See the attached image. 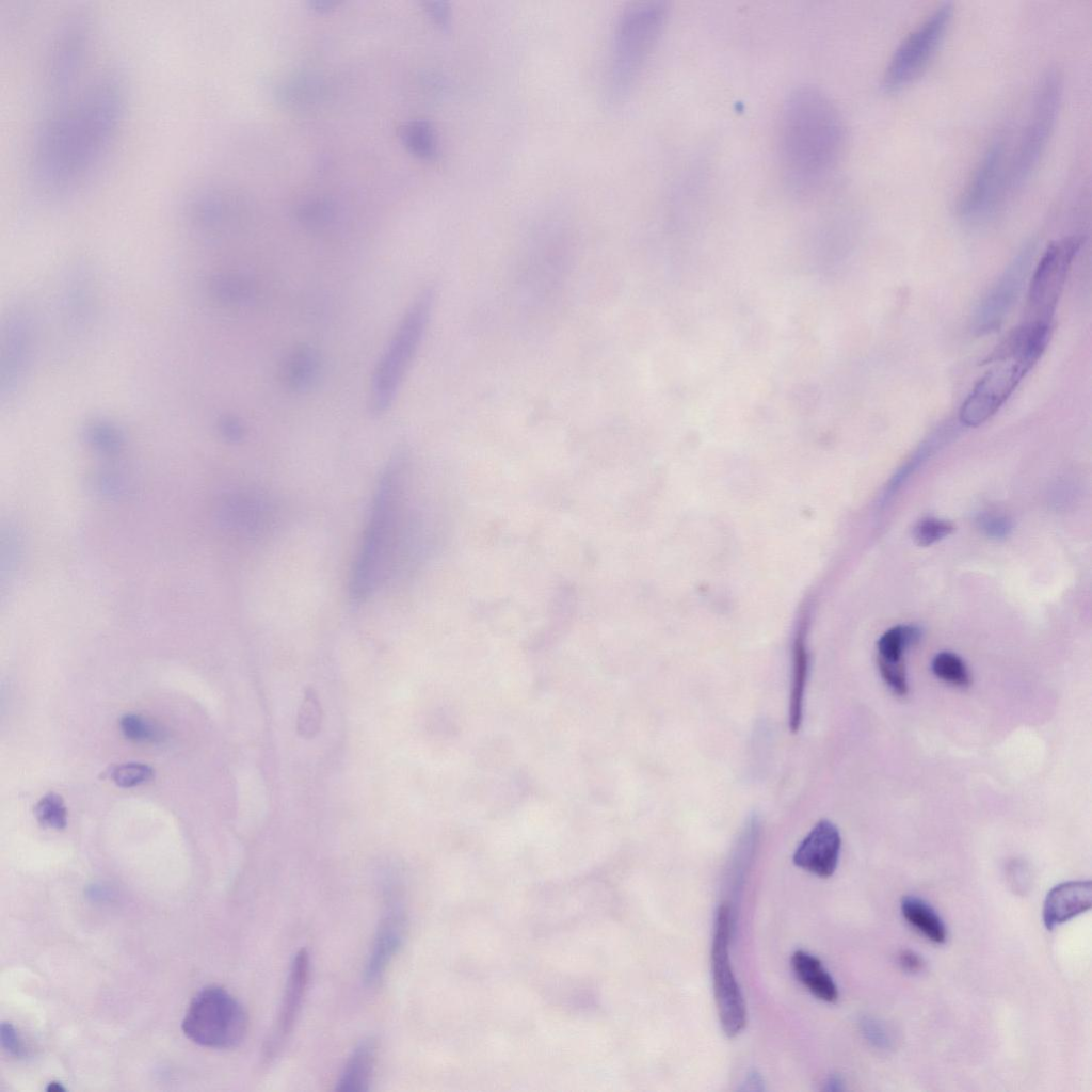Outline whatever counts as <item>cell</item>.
Instances as JSON below:
<instances>
[{"label":"cell","mask_w":1092,"mask_h":1092,"mask_svg":"<svg viewBox=\"0 0 1092 1092\" xmlns=\"http://www.w3.org/2000/svg\"><path fill=\"white\" fill-rule=\"evenodd\" d=\"M322 723V708L316 691L307 688L298 711L296 730L304 738L315 737Z\"/></svg>","instance_id":"cell-26"},{"label":"cell","mask_w":1092,"mask_h":1092,"mask_svg":"<svg viewBox=\"0 0 1092 1092\" xmlns=\"http://www.w3.org/2000/svg\"><path fill=\"white\" fill-rule=\"evenodd\" d=\"M155 770L144 762L129 761L110 767L105 776L122 788H131L152 780Z\"/></svg>","instance_id":"cell-27"},{"label":"cell","mask_w":1092,"mask_h":1092,"mask_svg":"<svg viewBox=\"0 0 1092 1092\" xmlns=\"http://www.w3.org/2000/svg\"><path fill=\"white\" fill-rule=\"evenodd\" d=\"M999 133L990 143L959 203L960 215L979 221L1006 199L1008 140Z\"/></svg>","instance_id":"cell-12"},{"label":"cell","mask_w":1092,"mask_h":1092,"mask_svg":"<svg viewBox=\"0 0 1092 1092\" xmlns=\"http://www.w3.org/2000/svg\"><path fill=\"white\" fill-rule=\"evenodd\" d=\"M123 735L138 743H157L164 739V729L154 720L139 713H125L119 719Z\"/></svg>","instance_id":"cell-24"},{"label":"cell","mask_w":1092,"mask_h":1092,"mask_svg":"<svg viewBox=\"0 0 1092 1092\" xmlns=\"http://www.w3.org/2000/svg\"><path fill=\"white\" fill-rule=\"evenodd\" d=\"M730 908L722 903L716 914L711 946L713 994L719 1019L727 1037H736L746 1025V1006L729 959Z\"/></svg>","instance_id":"cell-10"},{"label":"cell","mask_w":1092,"mask_h":1092,"mask_svg":"<svg viewBox=\"0 0 1092 1092\" xmlns=\"http://www.w3.org/2000/svg\"><path fill=\"white\" fill-rule=\"evenodd\" d=\"M993 367L977 382L961 405L959 420L978 427L1003 405L1037 360L1019 355L993 352L987 358Z\"/></svg>","instance_id":"cell-8"},{"label":"cell","mask_w":1092,"mask_h":1092,"mask_svg":"<svg viewBox=\"0 0 1092 1092\" xmlns=\"http://www.w3.org/2000/svg\"><path fill=\"white\" fill-rule=\"evenodd\" d=\"M932 672L940 679L954 686L966 687L970 684V674L964 661L950 652H941L932 660Z\"/></svg>","instance_id":"cell-25"},{"label":"cell","mask_w":1092,"mask_h":1092,"mask_svg":"<svg viewBox=\"0 0 1092 1092\" xmlns=\"http://www.w3.org/2000/svg\"><path fill=\"white\" fill-rule=\"evenodd\" d=\"M2 1047L13 1056H21L22 1045L14 1026L10 1023H2L0 1029Z\"/></svg>","instance_id":"cell-31"},{"label":"cell","mask_w":1092,"mask_h":1092,"mask_svg":"<svg viewBox=\"0 0 1092 1092\" xmlns=\"http://www.w3.org/2000/svg\"><path fill=\"white\" fill-rule=\"evenodd\" d=\"M320 363L319 353L314 347H295L283 363L282 376L285 385L296 392L309 389L319 375Z\"/></svg>","instance_id":"cell-20"},{"label":"cell","mask_w":1092,"mask_h":1092,"mask_svg":"<svg viewBox=\"0 0 1092 1092\" xmlns=\"http://www.w3.org/2000/svg\"><path fill=\"white\" fill-rule=\"evenodd\" d=\"M954 531V525L945 519L925 518L916 524L913 529L915 542L922 547L930 546Z\"/></svg>","instance_id":"cell-29"},{"label":"cell","mask_w":1092,"mask_h":1092,"mask_svg":"<svg viewBox=\"0 0 1092 1092\" xmlns=\"http://www.w3.org/2000/svg\"><path fill=\"white\" fill-rule=\"evenodd\" d=\"M45 77L29 173L41 196L59 199L84 187L105 160L121 126L125 89L117 69L95 52Z\"/></svg>","instance_id":"cell-1"},{"label":"cell","mask_w":1092,"mask_h":1092,"mask_svg":"<svg viewBox=\"0 0 1092 1092\" xmlns=\"http://www.w3.org/2000/svg\"><path fill=\"white\" fill-rule=\"evenodd\" d=\"M1092 905L1090 881H1069L1053 887L1044 901L1043 921L1048 930L1088 911Z\"/></svg>","instance_id":"cell-17"},{"label":"cell","mask_w":1092,"mask_h":1092,"mask_svg":"<svg viewBox=\"0 0 1092 1092\" xmlns=\"http://www.w3.org/2000/svg\"><path fill=\"white\" fill-rule=\"evenodd\" d=\"M841 838L837 828L822 819L797 847L793 863L820 878L831 877L838 863Z\"/></svg>","instance_id":"cell-15"},{"label":"cell","mask_w":1092,"mask_h":1092,"mask_svg":"<svg viewBox=\"0 0 1092 1092\" xmlns=\"http://www.w3.org/2000/svg\"><path fill=\"white\" fill-rule=\"evenodd\" d=\"M1033 253V244L1024 246L981 301L974 317L977 334L992 333L1002 324L1023 289Z\"/></svg>","instance_id":"cell-13"},{"label":"cell","mask_w":1092,"mask_h":1092,"mask_svg":"<svg viewBox=\"0 0 1092 1092\" xmlns=\"http://www.w3.org/2000/svg\"><path fill=\"white\" fill-rule=\"evenodd\" d=\"M982 528L990 535L1001 536L1007 533L1010 525L1006 518L990 516L982 520Z\"/></svg>","instance_id":"cell-32"},{"label":"cell","mask_w":1092,"mask_h":1092,"mask_svg":"<svg viewBox=\"0 0 1092 1092\" xmlns=\"http://www.w3.org/2000/svg\"><path fill=\"white\" fill-rule=\"evenodd\" d=\"M1081 238L1065 237L1050 243L1033 271L1027 298L1026 321L1051 324Z\"/></svg>","instance_id":"cell-11"},{"label":"cell","mask_w":1092,"mask_h":1092,"mask_svg":"<svg viewBox=\"0 0 1092 1092\" xmlns=\"http://www.w3.org/2000/svg\"><path fill=\"white\" fill-rule=\"evenodd\" d=\"M405 140L416 154L431 158L436 154V140L433 129L425 122L413 123L405 131Z\"/></svg>","instance_id":"cell-30"},{"label":"cell","mask_w":1092,"mask_h":1092,"mask_svg":"<svg viewBox=\"0 0 1092 1092\" xmlns=\"http://www.w3.org/2000/svg\"><path fill=\"white\" fill-rule=\"evenodd\" d=\"M1061 95L1056 73H1048L1039 85L1029 119L1007 165L1006 198L1016 193L1035 168L1050 136Z\"/></svg>","instance_id":"cell-7"},{"label":"cell","mask_w":1092,"mask_h":1092,"mask_svg":"<svg viewBox=\"0 0 1092 1092\" xmlns=\"http://www.w3.org/2000/svg\"><path fill=\"white\" fill-rule=\"evenodd\" d=\"M46 1090L48 1092H60V1091H65V1088L62 1087V1085H60L59 1082H50L48 1085V1087L46 1088Z\"/></svg>","instance_id":"cell-35"},{"label":"cell","mask_w":1092,"mask_h":1092,"mask_svg":"<svg viewBox=\"0 0 1092 1092\" xmlns=\"http://www.w3.org/2000/svg\"><path fill=\"white\" fill-rule=\"evenodd\" d=\"M660 1L636 3L624 10L614 31L610 94L620 99L630 89L658 41L667 18Z\"/></svg>","instance_id":"cell-4"},{"label":"cell","mask_w":1092,"mask_h":1092,"mask_svg":"<svg viewBox=\"0 0 1092 1092\" xmlns=\"http://www.w3.org/2000/svg\"><path fill=\"white\" fill-rule=\"evenodd\" d=\"M433 290L424 289L400 320L379 359L371 380L369 408L374 415L386 412L419 348L433 305Z\"/></svg>","instance_id":"cell-5"},{"label":"cell","mask_w":1092,"mask_h":1092,"mask_svg":"<svg viewBox=\"0 0 1092 1092\" xmlns=\"http://www.w3.org/2000/svg\"><path fill=\"white\" fill-rule=\"evenodd\" d=\"M401 473L402 460L398 456L380 479L350 580V594L356 601L372 592L386 571L399 518Z\"/></svg>","instance_id":"cell-3"},{"label":"cell","mask_w":1092,"mask_h":1092,"mask_svg":"<svg viewBox=\"0 0 1092 1092\" xmlns=\"http://www.w3.org/2000/svg\"><path fill=\"white\" fill-rule=\"evenodd\" d=\"M900 965L909 971H917L922 966V961L918 954L911 950H903L899 954Z\"/></svg>","instance_id":"cell-33"},{"label":"cell","mask_w":1092,"mask_h":1092,"mask_svg":"<svg viewBox=\"0 0 1092 1092\" xmlns=\"http://www.w3.org/2000/svg\"><path fill=\"white\" fill-rule=\"evenodd\" d=\"M901 913L906 921L930 941L941 944L947 938V930L942 918L924 900L905 897L901 901Z\"/></svg>","instance_id":"cell-22"},{"label":"cell","mask_w":1092,"mask_h":1092,"mask_svg":"<svg viewBox=\"0 0 1092 1092\" xmlns=\"http://www.w3.org/2000/svg\"><path fill=\"white\" fill-rule=\"evenodd\" d=\"M951 16V3H943L901 42L883 75L886 91H897L919 76L941 45Z\"/></svg>","instance_id":"cell-9"},{"label":"cell","mask_w":1092,"mask_h":1092,"mask_svg":"<svg viewBox=\"0 0 1092 1092\" xmlns=\"http://www.w3.org/2000/svg\"><path fill=\"white\" fill-rule=\"evenodd\" d=\"M919 639L920 630L912 625H898L886 630L878 640V663L904 664V651Z\"/></svg>","instance_id":"cell-23"},{"label":"cell","mask_w":1092,"mask_h":1092,"mask_svg":"<svg viewBox=\"0 0 1092 1092\" xmlns=\"http://www.w3.org/2000/svg\"><path fill=\"white\" fill-rule=\"evenodd\" d=\"M791 965L800 982L818 999L825 1002L838 999L837 986L818 958L797 950L791 957Z\"/></svg>","instance_id":"cell-19"},{"label":"cell","mask_w":1092,"mask_h":1092,"mask_svg":"<svg viewBox=\"0 0 1092 1092\" xmlns=\"http://www.w3.org/2000/svg\"><path fill=\"white\" fill-rule=\"evenodd\" d=\"M778 156L789 187L799 194L821 188L845 151L846 130L836 106L820 90L803 86L786 98L778 121Z\"/></svg>","instance_id":"cell-2"},{"label":"cell","mask_w":1092,"mask_h":1092,"mask_svg":"<svg viewBox=\"0 0 1092 1092\" xmlns=\"http://www.w3.org/2000/svg\"><path fill=\"white\" fill-rule=\"evenodd\" d=\"M808 672V654L804 636L797 635L792 649V673L789 700V728L792 733L800 729L803 714L804 691Z\"/></svg>","instance_id":"cell-21"},{"label":"cell","mask_w":1092,"mask_h":1092,"mask_svg":"<svg viewBox=\"0 0 1092 1092\" xmlns=\"http://www.w3.org/2000/svg\"><path fill=\"white\" fill-rule=\"evenodd\" d=\"M376 1057V1042L373 1038L362 1040L350 1055L336 1086L339 1092H365L369 1090Z\"/></svg>","instance_id":"cell-18"},{"label":"cell","mask_w":1092,"mask_h":1092,"mask_svg":"<svg viewBox=\"0 0 1092 1092\" xmlns=\"http://www.w3.org/2000/svg\"><path fill=\"white\" fill-rule=\"evenodd\" d=\"M37 822L54 830H63L67 824V809L63 798L55 792L43 796L34 806Z\"/></svg>","instance_id":"cell-28"},{"label":"cell","mask_w":1092,"mask_h":1092,"mask_svg":"<svg viewBox=\"0 0 1092 1092\" xmlns=\"http://www.w3.org/2000/svg\"><path fill=\"white\" fill-rule=\"evenodd\" d=\"M309 969V953L302 948L290 966L277 1023L264 1049L267 1059H272L293 1029L307 991Z\"/></svg>","instance_id":"cell-14"},{"label":"cell","mask_w":1092,"mask_h":1092,"mask_svg":"<svg viewBox=\"0 0 1092 1092\" xmlns=\"http://www.w3.org/2000/svg\"><path fill=\"white\" fill-rule=\"evenodd\" d=\"M405 934V915L399 905H390L379 924L365 968V982L376 984L398 950Z\"/></svg>","instance_id":"cell-16"},{"label":"cell","mask_w":1092,"mask_h":1092,"mask_svg":"<svg viewBox=\"0 0 1092 1092\" xmlns=\"http://www.w3.org/2000/svg\"><path fill=\"white\" fill-rule=\"evenodd\" d=\"M183 1033L194 1043L210 1048H232L247 1031V1014L226 990L208 986L190 1002L183 1017Z\"/></svg>","instance_id":"cell-6"},{"label":"cell","mask_w":1092,"mask_h":1092,"mask_svg":"<svg viewBox=\"0 0 1092 1092\" xmlns=\"http://www.w3.org/2000/svg\"><path fill=\"white\" fill-rule=\"evenodd\" d=\"M431 12L440 25H447L449 21V10L443 2H435L431 6Z\"/></svg>","instance_id":"cell-34"}]
</instances>
